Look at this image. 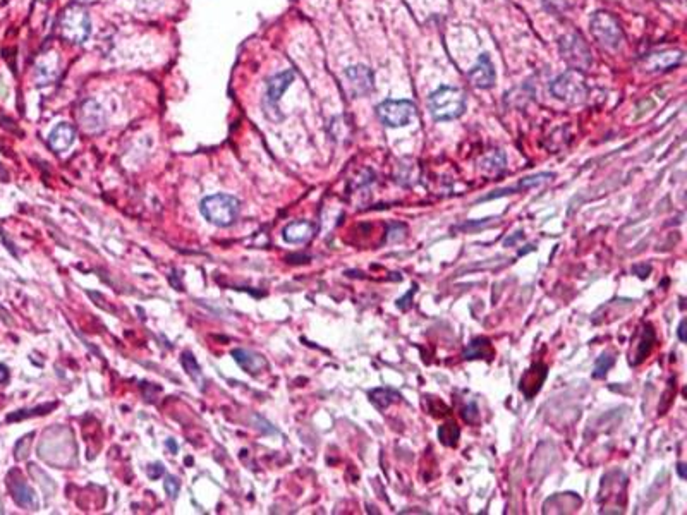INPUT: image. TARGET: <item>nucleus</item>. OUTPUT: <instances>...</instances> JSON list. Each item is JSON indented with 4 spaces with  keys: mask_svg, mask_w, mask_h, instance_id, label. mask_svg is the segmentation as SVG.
<instances>
[{
    "mask_svg": "<svg viewBox=\"0 0 687 515\" xmlns=\"http://www.w3.org/2000/svg\"><path fill=\"white\" fill-rule=\"evenodd\" d=\"M416 291H418V285L414 284V285H413V289H411V291L408 292V294H406L404 297H402V299H399V301H397V308H401L402 311H406V309L409 308V303H408V301H409L411 297H413L414 294H416Z\"/></svg>",
    "mask_w": 687,
    "mask_h": 515,
    "instance_id": "28",
    "label": "nucleus"
},
{
    "mask_svg": "<svg viewBox=\"0 0 687 515\" xmlns=\"http://www.w3.org/2000/svg\"><path fill=\"white\" fill-rule=\"evenodd\" d=\"M76 116L86 133H100L105 128V112L97 100L83 102Z\"/></svg>",
    "mask_w": 687,
    "mask_h": 515,
    "instance_id": "8",
    "label": "nucleus"
},
{
    "mask_svg": "<svg viewBox=\"0 0 687 515\" xmlns=\"http://www.w3.org/2000/svg\"><path fill=\"white\" fill-rule=\"evenodd\" d=\"M468 76L476 88L488 90L495 85L497 74H495V69H493L492 61H490L488 54L480 55V59H478L476 64L473 66V69L469 71Z\"/></svg>",
    "mask_w": 687,
    "mask_h": 515,
    "instance_id": "11",
    "label": "nucleus"
},
{
    "mask_svg": "<svg viewBox=\"0 0 687 515\" xmlns=\"http://www.w3.org/2000/svg\"><path fill=\"white\" fill-rule=\"evenodd\" d=\"M164 488H165V491H167L169 497L176 498L177 493H179V488H181L179 479L174 478V476H167V479H165V483H164Z\"/></svg>",
    "mask_w": 687,
    "mask_h": 515,
    "instance_id": "26",
    "label": "nucleus"
},
{
    "mask_svg": "<svg viewBox=\"0 0 687 515\" xmlns=\"http://www.w3.org/2000/svg\"><path fill=\"white\" fill-rule=\"evenodd\" d=\"M165 445H167V449L171 450L172 454H176V452L179 450V447H177V443L172 442V440H167V442H165Z\"/></svg>",
    "mask_w": 687,
    "mask_h": 515,
    "instance_id": "32",
    "label": "nucleus"
},
{
    "mask_svg": "<svg viewBox=\"0 0 687 515\" xmlns=\"http://www.w3.org/2000/svg\"><path fill=\"white\" fill-rule=\"evenodd\" d=\"M315 231H317V227H315L311 222L299 220V222H292V224L287 225V227L282 231V236L286 243L301 244V243H306V241H310L311 237H313Z\"/></svg>",
    "mask_w": 687,
    "mask_h": 515,
    "instance_id": "16",
    "label": "nucleus"
},
{
    "mask_svg": "<svg viewBox=\"0 0 687 515\" xmlns=\"http://www.w3.org/2000/svg\"><path fill=\"white\" fill-rule=\"evenodd\" d=\"M74 138H76V131H74L73 126L67 124V122H61L50 133L49 145L54 152L62 153L71 148V145L74 143Z\"/></svg>",
    "mask_w": 687,
    "mask_h": 515,
    "instance_id": "13",
    "label": "nucleus"
},
{
    "mask_svg": "<svg viewBox=\"0 0 687 515\" xmlns=\"http://www.w3.org/2000/svg\"><path fill=\"white\" fill-rule=\"evenodd\" d=\"M677 334H679V340H681V342H686V320H682L681 325H679Z\"/></svg>",
    "mask_w": 687,
    "mask_h": 515,
    "instance_id": "31",
    "label": "nucleus"
},
{
    "mask_svg": "<svg viewBox=\"0 0 687 515\" xmlns=\"http://www.w3.org/2000/svg\"><path fill=\"white\" fill-rule=\"evenodd\" d=\"M591 33L593 37L602 43L603 47H608V49H617L619 45L622 43L624 40V31L621 23L617 21V18H614L610 13H595L593 18H591Z\"/></svg>",
    "mask_w": 687,
    "mask_h": 515,
    "instance_id": "4",
    "label": "nucleus"
},
{
    "mask_svg": "<svg viewBox=\"0 0 687 515\" xmlns=\"http://www.w3.org/2000/svg\"><path fill=\"white\" fill-rule=\"evenodd\" d=\"M548 376V368L547 364L543 363H535L528 371H524V375L521 376L519 382V390L523 392L524 397L528 400H531L542 390V385L545 383Z\"/></svg>",
    "mask_w": 687,
    "mask_h": 515,
    "instance_id": "10",
    "label": "nucleus"
},
{
    "mask_svg": "<svg viewBox=\"0 0 687 515\" xmlns=\"http://www.w3.org/2000/svg\"><path fill=\"white\" fill-rule=\"evenodd\" d=\"M463 418L464 421L469 423V425H478V423H480V411H478V406L475 402L468 404V407H464Z\"/></svg>",
    "mask_w": 687,
    "mask_h": 515,
    "instance_id": "24",
    "label": "nucleus"
},
{
    "mask_svg": "<svg viewBox=\"0 0 687 515\" xmlns=\"http://www.w3.org/2000/svg\"><path fill=\"white\" fill-rule=\"evenodd\" d=\"M560 52L572 71H586L591 66V52L579 35H569L560 40Z\"/></svg>",
    "mask_w": 687,
    "mask_h": 515,
    "instance_id": "7",
    "label": "nucleus"
},
{
    "mask_svg": "<svg viewBox=\"0 0 687 515\" xmlns=\"http://www.w3.org/2000/svg\"><path fill=\"white\" fill-rule=\"evenodd\" d=\"M7 485H9L11 495H13L14 502L18 503L19 507H23V509H28V510L37 509L38 507L37 495H35V491L31 490V486L28 485V483L23 481V479H16V481H11L9 479Z\"/></svg>",
    "mask_w": 687,
    "mask_h": 515,
    "instance_id": "15",
    "label": "nucleus"
},
{
    "mask_svg": "<svg viewBox=\"0 0 687 515\" xmlns=\"http://www.w3.org/2000/svg\"><path fill=\"white\" fill-rule=\"evenodd\" d=\"M684 59V54L681 50H663V52H653L648 54L643 59V69L648 73H658V71H669L677 67Z\"/></svg>",
    "mask_w": 687,
    "mask_h": 515,
    "instance_id": "9",
    "label": "nucleus"
},
{
    "mask_svg": "<svg viewBox=\"0 0 687 515\" xmlns=\"http://www.w3.org/2000/svg\"><path fill=\"white\" fill-rule=\"evenodd\" d=\"M164 471H165L164 464H160V462L152 464L150 467H146V474H148L150 479H159L162 474H164Z\"/></svg>",
    "mask_w": 687,
    "mask_h": 515,
    "instance_id": "27",
    "label": "nucleus"
},
{
    "mask_svg": "<svg viewBox=\"0 0 687 515\" xmlns=\"http://www.w3.org/2000/svg\"><path fill=\"white\" fill-rule=\"evenodd\" d=\"M346 78L356 95H365L373 90V73L365 66L347 67Z\"/></svg>",
    "mask_w": 687,
    "mask_h": 515,
    "instance_id": "12",
    "label": "nucleus"
},
{
    "mask_svg": "<svg viewBox=\"0 0 687 515\" xmlns=\"http://www.w3.org/2000/svg\"><path fill=\"white\" fill-rule=\"evenodd\" d=\"M655 344H657V335H655L653 327H651L650 323L643 325L641 339H639V344L636 346V354H634V359H631V364H633V366H638V364H641L643 360H645L648 356L651 354Z\"/></svg>",
    "mask_w": 687,
    "mask_h": 515,
    "instance_id": "18",
    "label": "nucleus"
},
{
    "mask_svg": "<svg viewBox=\"0 0 687 515\" xmlns=\"http://www.w3.org/2000/svg\"><path fill=\"white\" fill-rule=\"evenodd\" d=\"M201 215L217 227H229L238 220L241 213V203L238 198L231 194H215L208 196L200 205Z\"/></svg>",
    "mask_w": 687,
    "mask_h": 515,
    "instance_id": "1",
    "label": "nucleus"
},
{
    "mask_svg": "<svg viewBox=\"0 0 687 515\" xmlns=\"http://www.w3.org/2000/svg\"><path fill=\"white\" fill-rule=\"evenodd\" d=\"M61 35L66 42L73 45H81L92 35V19L85 7L69 6L61 16Z\"/></svg>",
    "mask_w": 687,
    "mask_h": 515,
    "instance_id": "3",
    "label": "nucleus"
},
{
    "mask_svg": "<svg viewBox=\"0 0 687 515\" xmlns=\"http://www.w3.org/2000/svg\"><path fill=\"white\" fill-rule=\"evenodd\" d=\"M430 110L435 121H454L459 119L466 110V97L459 88L442 86L430 97Z\"/></svg>",
    "mask_w": 687,
    "mask_h": 515,
    "instance_id": "2",
    "label": "nucleus"
},
{
    "mask_svg": "<svg viewBox=\"0 0 687 515\" xmlns=\"http://www.w3.org/2000/svg\"><path fill=\"white\" fill-rule=\"evenodd\" d=\"M459 438H461V430L454 421L438 428V440H440L445 447H456L457 443H459Z\"/></svg>",
    "mask_w": 687,
    "mask_h": 515,
    "instance_id": "21",
    "label": "nucleus"
},
{
    "mask_svg": "<svg viewBox=\"0 0 687 515\" xmlns=\"http://www.w3.org/2000/svg\"><path fill=\"white\" fill-rule=\"evenodd\" d=\"M183 366L184 370L188 371V375L193 378V382H195L200 388H203L205 380H203V375H201V366L191 352H184L183 354Z\"/></svg>",
    "mask_w": 687,
    "mask_h": 515,
    "instance_id": "22",
    "label": "nucleus"
},
{
    "mask_svg": "<svg viewBox=\"0 0 687 515\" xmlns=\"http://www.w3.org/2000/svg\"><path fill=\"white\" fill-rule=\"evenodd\" d=\"M677 473H679V476H681L682 479H686V464H679L677 466Z\"/></svg>",
    "mask_w": 687,
    "mask_h": 515,
    "instance_id": "33",
    "label": "nucleus"
},
{
    "mask_svg": "<svg viewBox=\"0 0 687 515\" xmlns=\"http://www.w3.org/2000/svg\"><path fill=\"white\" fill-rule=\"evenodd\" d=\"M292 81H294V73H292V71H282V73L272 76L267 85V102L274 107L277 105L280 98H282V95L286 93V90L291 86Z\"/></svg>",
    "mask_w": 687,
    "mask_h": 515,
    "instance_id": "14",
    "label": "nucleus"
},
{
    "mask_svg": "<svg viewBox=\"0 0 687 515\" xmlns=\"http://www.w3.org/2000/svg\"><path fill=\"white\" fill-rule=\"evenodd\" d=\"M232 358L236 359V363L243 368L246 373L256 375L267 366V360H265L260 354H255V352L246 351V349H236L232 351Z\"/></svg>",
    "mask_w": 687,
    "mask_h": 515,
    "instance_id": "17",
    "label": "nucleus"
},
{
    "mask_svg": "<svg viewBox=\"0 0 687 515\" xmlns=\"http://www.w3.org/2000/svg\"><path fill=\"white\" fill-rule=\"evenodd\" d=\"M377 114L389 128H404L416 117V105L409 100H385L377 107Z\"/></svg>",
    "mask_w": 687,
    "mask_h": 515,
    "instance_id": "5",
    "label": "nucleus"
},
{
    "mask_svg": "<svg viewBox=\"0 0 687 515\" xmlns=\"http://www.w3.org/2000/svg\"><path fill=\"white\" fill-rule=\"evenodd\" d=\"M493 356H495V351H493L492 342H490L488 339H485V337H476V339H473L463 352V358L469 360L492 359Z\"/></svg>",
    "mask_w": 687,
    "mask_h": 515,
    "instance_id": "19",
    "label": "nucleus"
},
{
    "mask_svg": "<svg viewBox=\"0 0 687 515\" xmlns=\"http://www.w3.org/2000/svg\"><path fill=\"white\" fill-rule=\"evenodd\" d=\"M370 397H371V402H373L378 409H387L390 404L397 402V400L401 399V395H399L397 392L390 390V388H377V390L371 392Z\"/></svg>",
    "mask_w": 687,
    "mask_h": 515,
    "instance_id": "20",
    "label": "nucleus"
},
{
    "mask_svg": "<svg viewBox=\"0 0 687 515\" xmlns=\"http://www.w3.org/2000/svg\"><path fill=\"white\" fill-rule=\"evenodd\" d=\"M54 406H42V407H37V409H31V411H19V412H16V414L13 416H9L7 418V421H16V419H26V418H30V416H35V414H45L43 411H50L52 409Z\"/></svg>",
    "mask_w": 687,
    "mask_h": 515,
    "instance_id": "25",
    "label": "nucleus"
},
{
    "mask_svg": "<svg viewBox=\"0 0 687 515\" xmlns=\"http://www.w3.org/2000/svg\"><path fill=\"white\" fill-rule=\"evenodd\" d=\"M634 270H636V273H638L639 277H641V279H646L648 273L651 272V268L646 267V265H643V267H634Z\"/></svg>",
    "mask_w": 687,
    "mask_h": 515,
    "instance_id": "29",
    "label": "nucleus"
},
{
    "mask_svg": "<svg viewBox=\"0 0 687 515\" xmlns=\"http://www.w3.org/2000/svg\"><path fill=\"white\" fill-rule=\"evenodd\" d=\"M7 380H9V370H7V366L0 364V383H6Z\"/></svg>",
    "mask_w": 687,
    "mask_h": 515,
    "instance_id": "30",
    "label": "nucleus"
},
{
    "mask_svg": "<svg viewBox=\"0 0 687 515\" xmlns=\"http://www.w3.org/2000/svg\"><path fill=\"white\" fill-rule=\"evenodd\" d=\"M614 364H615L614 354H612V352H603V354L596 359L593 376L595 378H603V376L610 371V368L614 366Z\"/></svg>",
    "mask_w": 687,
    "mask_h": 515,
    "instance_id": "23",
    "label": "nucleus"
},
{
    "mask_svg": "<svg viewBox=\"0 0 687 515\" xmlns=\"http://www.w3.org/2000/svg\"><path fill=\"white\" fill-rule=\"evenodd\" d=\"M552 93L559 100L578 103L588 97V86L579 71H567L566 74L559 76L552 83Z\"/></svg>",
    "mask_w": 687,
    "mask_h": 515,
    "instance_id": "6",
    "label": "nucleus"
}]
</instances>
